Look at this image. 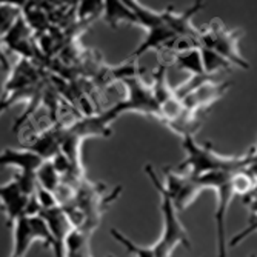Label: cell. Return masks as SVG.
Listing matches in <instances>:
<instances>
[{
    "instance_id": "obj_1",
    "label": "cell",
    "mask_w": 257,
    "mask_h": 257,
    "mask_svg": "<svg viewBox=\"0 0 257 257\" xmlns=\"http://www.w3.org/2000/svg\"><path fill=\"white\" fill-rule=\"evenodd\" d=\"M182 147L185 150V159L176 168L177 171H185L193 177H200L209 173L226 171L237 173L251 167L254 160V150L243 156H220L217 154L211 144L199 145L194 136H186L182 139Z\"/></svg>"
},
{
    "instance_id": "obj_2",
    "label": "cell",
    "mask_w": 257,
    "mask_h": 257,
    "mask_svg": "<svg viewBox=\"0 0 257 257\" xmlns=\"http://www.w3.org/2000/svg\"><path fill=\"white\" fill-rule=\"evenodd\" d=\"M147 174L150 176L153 185L156 186V190L160 197V211L163 217V229L159 240L153 245V249L157 257H171L174 249L179 245H183L186 248L191 246L188 231L185 229L179 219V209L176 208L174 202L171 200L170 194L165 190L163 185V179H160L156 171L151 168V165H147L145 168Z\"/></svg>"
},
{
    "instance_id": "obj_3",
    "label": "cell",
    "mask_w": 257,
    "mask_h": 257,
    "mask_svg": "<svg viewBox=\"0 0 257 257\" xmlns=\"http://www.w3.org/2000/svg\"><path fill=\"white\" fill-rule=\"evenodd\" d=\"M126 4L134 11L136 17H137V25L145 28V31H147L145 42L133 53V57H140L150 50H156L159 53L170 50V46L179 37L170 30V27L165 23V20H163L162 11L150 10L147 7H144L142 4L133 2V0H130Z\"/></svg>"
},
{
    "instance_id": "obj_4",
    "label": "cell",
    "mask_w": 257,
    "mask_h": 257,
    "mask_svg": "<svg viewBox=\"0 0 257 257\" xmlns=\"http://www.w3.org/2000/svg\"><path fill=\"white\" fill-rule=\"evenodd\" d=\"M242 37L240 30H228L220 19H214L206 27L200 28L199 46L209 48L225 57L232 66H239L242 69H249V63L240 54L239 42Z\"/></svg>"
},
{
    "instance_id": "obj_5",
    "label": "cell",
    "mask_w": 257,
    "mask_h": 257,
    "mask_svg": "<svg viewBox=\"0 0 257 257\" xmlns=\"http://www.w3.org/2000/svg\"><path fill=\"white\" fill-rule=\"evenodd\" d=\"M234 173L217 171L197 177L203 188H213L217 193V208H216V226H217V252L219 257H226L225 249V217L229 208L231 199L236 196L234 185H232Z\"/></svg>"
},
{
    "instance_id": "obj_6",
    "label": "cell",
    "mask_w": 257,
    "mask_h": 257,
    "mask_svg": "<svg viewBox=\"0 0 257 257\" xmlns=\"http://www.w3.org/2000/svg\"><path fill=\"white\" fill-rule=\"evenodd\" d=\"M162 173L163 179H165V182H163L165 190L174 202L176 208L179 209V213L190 208L200 196V193L205 190L199 179L190 176L188 173L177 171L171 167H165L162 170Z\"/></svg>"
},
{
    "instance_id": "obj_7",
    "label": "cell",
    "mask_w": 257,
    "mask_h": 257,
    "mask_svg": "<svg viewBox=\"0 0 257 257\" xmlns=\"http://www.w3.org/2000/svg\"><path fill=\"white\" fill-rule=\"evenodd\" d=\"M126 88V97L120 102L123 112L134 111L144 115H150L157 120H162V109L153 92V86L147 85L140 76L126 77L122 80Z\"/></svg>"
},
{
    "instance_id": "obj_8",
    "label": "cell",
    "mask_w": 257,
    "mask_h": 257,
    "mask_svg": "<svg viewBox=\"0 0 257 257\" xmlns=\"http://www.w3.org/2000/svg\"><path fill=\"white\" fill-rule=\"evenodd\" d=\"M120 114H123V109L119 102L105 112H100L96 115H86V117L79 119L71 125H65V134L77 139L82 144L88 137H109L112 133L111 123L117 119Z\"/></svg>"
},
{
    "instance_id": "obj_9",
    "label": "cell",
    "mask_w": 257,
    "mask_h": 257,
    "mask_svg": "<svg viewBox=\"0 0 257 257\" xmlns=\"http://www.w3.org/2000/svg\"><path fill=\"white\" fill-rule=\"evenodd\" d=\"M34 196H28L23 191L16 179L2 185V190H0L2 211L7 216V222L10 226H13L19 219L25 217L28 214V208Z\"/></svg>"
},
{
    "instance_id": "obj_10",
    "label": "cell",
    "mask_w": 257,
    "mask_h": 257,
    "mask_svg": "<svg viewBox=\"0 0 257 257\" xmlns=\"http://www.w3.org/2000/svg\"><path fill=\"white\" fill-rule=\"evenodd\" d=\"M229 83L228 82H213V80H208L205 83H202L199 88H196L193 92H190L188 96H185L182 99L183 108L190 112L199 114L202 109L211 106L213 103H216L217 100H220L225 92L228 91Z\"/></svg>"
},
{
    "instance_id": "obj_11",
    "label": "cell",
    "mask_w": 257,
    "mask_h": 257,
    "mask_svg": "<svg viewBox=\"0 0 257 257\" xmlns=\"http://www.w3.org/2000/svg\"><path fill=\"white\" fill-rule=\"evenodd\" d=\"M46 160L39 156L36 151L30 148L23 150H14V148H5L0 156V163L2 167H14L19 170L20 174H31L36 176L40 167Z\"/></svg>"
},
{
    "instance_id": "obj_12",
    "label": "cell",
    "mask_w": 257,
    "mask_h": 257,
    "mask_svg": "<svg viewBox=\"0 0 257 257\" xmlns=\"http://www.w3.org/2000/svg\"><path fill=\"white\" fill-rule=\"evenodd\" d=\"M40 242L36 228L28 216L19 219L13 225V249L10 257H27L33 243Z\"/></svg>"
},
{
    "instance_id": "obj_13",
    "label": "cell",
    "mask_w": 257,
    "mask_h": 257,
    "mask_svg": "<svg viewBox=\"0 0 257 257\" xmlns=\"http://www.w3.org/2000/svg\"><path fill=\"white\" fill-rule=\"evenodd\" d=\"M103 20L108 25L115 30L120 23H130L137 25V17L134 11L128 7L126 2H103Z\"/></svg>"
},
{
    "instance_id": "obj_14",
    "label": "cell",
    "mask_w": 257,
    "mask_h": 257,
    "mask_svg": "<svg viewBox=\"0 0 257 257\" xmlns=\"http://www.w3.org/2000/svg\"><path fill=\"white\" fill-rule=\"evenodd\" d=\"M173 63H176L180 69H183V71H188L191 76H205L206 74L199 46H194V48H190L183 53L174 54Z\"/></svg>"
},
{
    "instance_id": "obj_15",
    "label": "cell",
    "mask_w": 257,
    "mask_h": 257,
    "mask_svg": "<svg viewBox=\"0 0 257 257\" xmlns=\"http://www.w3.org/2000/svg\"><path fill=\"white\" fill-rule=\"evenodd\" d=\"M153 92L160 105V109L163 105H167L168 102H171L173 99H176L174 94V88L170 86L168 79H167V65H162L153 73Z\"/></svg>"
},
{
    "instance_id": "obj_16",
    "label": "cell",
    "mask_w": 257,
    "mask_h": 257,
    "mask_svg": "<svg viewBox=\"0 0 257 257\" xmlns=\"http://www.w3.org/2000/svg\"><path fill=\"white\" fill-rule=\"evenodd\" d=\"M37 177V183L42 186V188L56 193L59 190V186L63 183V177L60 176V173L56 170V167L53 165L51 160H46L43 165L40 167V170L36 174Z\"/></svg>"
},
{
    "instance_id": "obj_17",
    "label": "cell",
    "mask_w": 257,
    "mask_h": 257,
    "mask_svg": "<svg viewBox=\"0 0 257 257\" xmlns=\"http://www.w3.org/2000/svg\"><path fill=\"white\" fill-rule=\"evenodd\" d=\"M199 48H200V53H202L203 68H205L206 74L214 76L219 71H225V69H231L232 68V65L225 57L217 54L216 51L209 50V48H202V46H199Z\"/></svg>"
},
{
    "instance_id": "obj_18",
    "label": "cell",
    "mask_w": 257,
    "mask_h": 257,
    "mask_svg": "<svg viewBox=\"0 0 257 257\" xmlns=\"http://www.w3.org/2000/svg\"><path fill=\"white\" fill-rule=\"evenodd\" d=\"M251 257H257V255H251Z\"/></svg>"
}]
</instances>
